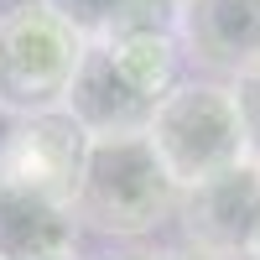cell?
<instances>
[{
	"instance_id": "1",
	"label": "cell",
	"mask_w": 260,
	"mask_h": 260,
	"mask_svg": "<svg viewBox=\"0 0 260 260\" xmlns=\"http://www.w3.org/2000/svg\"><path fill=\"white\" fill-rule=\"evenodd\" d=\"M146 146L156 151L177 192L250 161L234 94L229 83H213V78H187L167 99H156V110L146 120Z\"/></svg>"
},
{
	"instance_id": "2",
	"label": "cell",
	"mask_w": 260,
	"mask_h": 260,
	"mask_svg": "<svg viewBox=\"0 0 260 260\" xmlns=\"http://www.w3.org/2000/svg\"><path fill=\"white\" fill-rule=\"evenodd\" d=\"M177 208V187L161 172L146 136H110L89 141V161L73 192L78 229L110 234V240H141Z\"/></svg>"
},
{
	"instance_id": "3",
	"label": "cell",
	"mask_w": 260,
	"mask_h": 260,
	"mask_svg": "<svg viewBox=\"0 0 260 260\" xmlns=\"http://www.w3.org/2000/svg\"><path fill=\"white\" fill-rule=\"evenodd\" d=\"M83 47L57 16L37 0H21L0 16V110L11 115H47L62 110L68 83L83 62Z\"/></svg>"
},
{
	"instance_id": "4",
	"label": "cell",
	"mask_w": 260,
	"mask_h": 260,
	"mask_svg": "<svg viewBox=\"0 0 260 260\" xmlns=\"http://www.w3.org/2000/svg\"><path fill=\"white\" fill-rule=\"evenodd\" d=\"M177 219L192 250H208L219 260H245L250 234L260 229V161H240L177 192Z\"/></svg>"
},
{
	"instance_id": "5",
	"label": "cell",
	"mask_w": 260,
	"mask_h": 260,
	"mask_svg": "<svg viewBox=\"0 0 260 260\" xmlns=\"http://www.w3.org/2000/svg\"><path fill=\"white\" fill-rule=\"evenodd\" d=\"M89 161V130H83L68 110H47V115H16L11 146L0 156V177L26 182L47 198L73 208V192Z\"/></svg>"
},
{
	"instance_id": "6",
	"label": "cell",
	"mask_w": 260,
	"mask_h": 260,
	"mask_svg": "<svg viewBox=\"0 0 260 260\" xmlns=\"http://www.w3.org/2000/svg\"><path fill=\"white\" fill-rule=\"evenodd\" d=\"M177 47L208 73H245L260 57V0H182Z\"/></svg>"
},
{
	"instance_id": "7",
	"label": "cell",
	"mask_w": 260,
	"mask_h": 260,
	"mask_svg": "<svg viewBox=\"0 0 260 260\" xmlns=\"http://www.w3.org/2000/svg\"><path fill=\"white\" fill-rule=\"evenodd\" d=\"M62 110L89 130V141H110V136H146V120H151L156 104H146L141 94H130V83L115 73V62H110V47H104V42H89L78 73L68 83Z\"/></svg>"
},
{
	"instance_id": "8",
	"label": "cell",
	"mask_w": 260,
	"mask_h": 260,
	"mask_svg": "<svg viewBox=\"0 0 260 260\" xmlns=\"http://www.w3.org/2000/svg\"><path fill=\"white\" fill-rule=\"evenodd\" d=\"M78 240V219L68 203L47 198L26 182L0 177V260H42L62 255Z\"/></svg>"
},
{
	"instance_id": "9",
	"label": "cell",
	"mask_w": 260,
	"mask_h": 260,
	"mask_svg": "<svg viewBox=\"0 0 260 260\" xmlns=\"http://www.w3.org/2000/svg\"><path fill=\"white\" fill-rule=\"evenodd\" d=\"M110 47L115 73L130 83V94H141L146 104L167 99L177 89V68H182V47L177 37H125V42H104Z\"/></svg>"
},
{
	"instance_id": "10",
	"label": "cell",
	"mask_w": 260,
	"mask_h": 260,
	"mask_svg": "<svg viewBox=\"0 0 260 260\" xmlns=\"http://www.w3.org/2000/svg\"><path fill=\"white\" fill-rule=\"evenodd\" d=\"M47 16H57L78 42H104L115 26V16L125 11V0H37Z\"/></svg>"
},
{
	"instance_id": "11",
	"label": "cell",
	"mask_w": 260,
	"mask_h": 260,
	"mask_svg": "<svg viewBox=\"0 0 260 260\" xmlns=\"http://www.w3.org/2000/svg\"><path fill=\"white\" fill-rule=\"evenodd\" d=\"M125 37H177V0H125L104 42H125Z\"/></svg>"
},
{
	"instance_id": "12",
	"label": "cell",
	"mask_w": 260,
	"mask_h": 260,
	"mask_svg": "<svg viewBox=\"0 0 260 260\" xmlns=\"http://www.w3.org/2000/svg\"><path fill=\"white\" fill-rule=\"evenodd\" d=\"M229 94H234V110H240V125H245L250 161H260V57L250 62L245 73L229 78Z\"/></svg>"
},
{
	"instance_id": "13",
	"label": "cell",
	"mask_w": 260,
	"mask_h": 260,
	"mask_svg": "<svg viewBox=\"0 0 260 260\" xmlns=\"http://www.w3.org/2000/svg\"><path fill=\"white\" fill-rule=\"evenodd\" d=\"M156 260H219V255H208V250H192V245H177V250H167Z\"/></svg>"
},
{
	"instance_id": "14",
	"label": "cell",
	"mask_w": 260,
	"mask_h": 260,
	"mask_svg": "<svg viewBox=\"0 0 260 260\" xmlns=\"http://www.w3.org/2000/svg\"><path fill=\"white\" fill-rule=\"evenodd\" d=\"M11 130H16V115L0 110V156H6V146H11Z\"/></svg>"
},
{
	"instance_id": "15",
	"label": "cell",
	"mask_w": 260,
	"mask_h": 260,
	"mask_svg": "<svg viewBox=\"0 0 260 260\" xmlns=\"http://www.w3.org/2000/svg\"><path fill=\"white\" fill-rule=\"evenodd\" d=\"M245 260H260V229L250 234V245H245Z\"/></svg>"
},
{
	"instance_id": "16",
	"label": "cell",
	"mask_w": 260,
	"mask_h": 260,
	"mask_svg": "<svg viewBox=\"0 0 260 260\" xmlns=\"http://www.w3.org/2000/svg\"><path fill=\"white\" fill-rule=\"evenodd\" d=\"M42 260H78V250H62V255H42Z\"/></svg>"
},
{
	"instance_id": "17",
	"label": "cell",
	"mask_w": 260,
	"mask_h": 260,
	"mask_svg": "<svg viewBox=\"0 0 260 260\" xmlns=\"http://www.w3.org/2000/svg\"><path fill=\"white\" fill-rule=\"evenodd\" d=\"M130 260H156V255H130Z\"/></svg>"
},
{
	"instance_id": "18",
	"label": "cell",
	"mask_w": 260,
	"mask_h": 260,
	"mask_svg": "<svg viewBox=\"0 0 260 260\" xmlns=\"http://www.w3.org/2000/svg\"><path fill=\"white\" fill-rule=\"evenodd\" d=\"M177 6H182V0H177Z\"/></svg>"
}]
</instances>
